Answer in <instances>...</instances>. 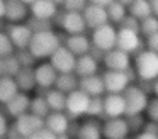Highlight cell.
Masks as SVG:
<instances>
[{
  "instance_id": "cell-1",
  "label": "cell",
  "mask_w": 158,
  "mask_h": 139,
  "mask_svg": "<svg viewBox=\"0 0 158 139\" xmlns=\"http://www.w3.org/2000/svg\"><path fill=\"white\" fill-rule=\"evenodd\" d=\"M61 39L65 37L55 31H44V32H34L29 44V51L34 54L38 59L51 58V54L61 46Z\"/></svg>"
},
{
  "instance_id": "cell-2",
  "label": "cell",
  "mask_w": 158,
  "mask_h": 139,
  "mask_svg": "<svg viewBox=\"0 0 158 139\" xmlns=\"http://www.w3.org/2000/svg\"><path fill=\"white\" fill-rule=\"evenodd\" d=\"M133 70L141 81H155L158 78V53L141 49L134 56Z\"/></svg>"
},
{
  "instance_id": "cell-3",
  "label": "cell",
  "mask_w": 158,
  "mask_h": 139,
  "mask_svg": "<svg viewBox=\"0 0 158 139\" xmlns=\"http://www.w3.org/2000/svg\"><path fill=\"white\" fill-rule=\"evenodd\" d=\"M123 95L126 98V115H138V114L146 112L150 98H148V92L143 87L129 85L123 92Z\"/></svg>"
},
{
  "instance_id": "cell-4",
  "label": "cell",
  "mask_w": 158,
  "mask_h": 139,
  "mask_svg": "<svg viewBox=\"0 0 158 139\" xmlns=\"http://www.w3.org/2000/svg\"><path fill=\"white\" fill-rule=\"evenodd\" d=\"M92 46H95L100 51H110L117 47V27L114 24L107 22L104 26L92 31Z\"/></svg>"
},
{
  "instance_id": "cell-5",
  "label": "cell",
  "mask_w": 158,
  "mask_h": 139,
  "mask_svg": "<svg viewBox=\"0 0 158 139\" xmlns=\"http://www.w3.org/2000/svg\"><path fill=\"white\" fill-rule=\"evenodd\" d=\"M90 105V95H87L83 90L77 88L72 93H68L66 97V108L65 112L68 114V117L72 121H78L80 117L87 115V110H89Z\"/></svg>"
},
{
  "instance_id": "cell-6",
  "label": "cell",
  "mask_w": 158,
  "mask_h": 139,
  "mask_svg": "<svg viewBox=\"0 0 158 139\" xmlns=\"http://www.w3.org/2000/svg\"><path fill=\"white\" fill-rule=\"evenodd\" d=\"M106 93H123L131 85V70L129 71H114L106 70L102 73Z\"/></svg>"
},
{
  "instance_id": "cell-7",
  "label": "cell",
  "mask_w": 158,
  "mask_h": 139,
  "mask_svg": "<svg viewBox=\"0 0 158 139\" xmlns=\"http://www.w3.org/2000/svg\"><path fill=\"white\" fill-rule=\"evenodd\" d=\"M49 63L56 68L58 73H73L75 68H77V56L65 46V44H61V46L51 54Z\"/></svg>"
},
{
  "instance_id": "cell-8",
  "label": "cell",
  "mask_w": 158,
  "mask_h": 139,
  "mask_svg": "<svg viewBox=\"0 0 158 139\" xmlns=\"http://www.w3.org/2000/svg\"><path fill=\"white\" fill-rule=\"evenodd\" d=\"M102 63L106 66V70H114V71H129L133 68L131 66V54L119 49V47L106 51Z\"/></svg>"
},
{
  "instance_id": "cell-9",
  "label": "cell",
  "mask_w": 158,
  "mask_h": 139,
  "mask_svg": "<svg viewBox=\"0 0 158 139\" xmlns=\"http://www.w3.org/2000/svg\"><path fill=\"white\" fill-rule=\"evenodd\" d=\"M117 47L123 49V51H126V53H129V54H133V53L138 54L141 49H143L141 32L119 27V29H117Z\"/></svg>"
},
{
  "instance_id": "cell-10",
  "label": "cell",
  "mask_w": 158,
  "mask_h": 139,
  "mask_svg": "<svg viewBox=\"0 0 158 139\" xmlns=\"http://www.w3.org/2000/svg\"><path fill=\"white\" fill-rule=\"evenodd\" d=\"M15 127H17L21 137H29L34 132H38L39 129L44 127V119L39 117V115L32 114V112H26V114L19 115L14 121Z\"/></svg>"
},
{
  "instance_id": "cell-11",
  "label": "cell",
  "mask_w": 158,
  "mask_h": 139,
  "mask_svg": "<svg viewBox=\"0 0 158 139\" xmlns=\"http://www.w3.org/2000/svg\"><path fill=\"white\" fill-rule=\"evenodd\" d=\"M131 132L127 119L124 117H110L106 119L102 125V134L106 139H126Z\"/></svg>"
},
{
  "instance_id": "cell-12",
  "label": "cell",
  "mask_w": 158,
  "mask_h": 139,
  "mask_svg": "<svg viewBox=\"0 0 158 139\" xmlns=\"http://www.w3.org/2000/svg\"><path fill=\"white\" fill-rule=\"evenodd\" d=\"M61 29L66 34H85L89 29L85 22V17L82 12H73V10H65L61 14V22H60Z\"/></svg>"
},
{
  "instance_id": "cell-13",
  "label": "cell",
  "mask_w": 158,
  "mask_h": 139,
  "mask_svg": "<svg viewBox=\"0 0 158 139\" xmlns=\"http://www.w3.org/2000/svg\"><path fill=\"white\" fill-rule=\"evenodd\" d=\"M7 34L12 39V43H14L15 49H27L29 44H31L32 36H34L31 27H29L27 24H21V22L10 24V26L7 27Z\"/></svg>"
},
{
  "instance_id": "cell-14",
  "label": "cell",
  "mask_w": 158,
  "mask_h": 139,
  "mask_svg": "<svg viewBox=\"0 0 158 139\" xmlns=\"http://www.w3.org/2000/svg\"><path fill=\"white\" fill-rule=\"evenodd\" d=\"M34 75H36V83H38L39 90H48V88H53L56 83V78H58V71L53 66L51 63H41L36 64L34 68Z\"/></svg>"
},
{
  "instance_id": "cell-15",
  "label": "cell",
  "mask_w": 158,
  "mask_h": 139,
  "mask_svg": "<svg viewBox=\"0 0 158 139\" xmlns=\"http://www.w3.org/2000/svg\"><path fill=\"white\" fill-rule=\"evenodd\" d=\"M104 115H106V119L126 115V98L123 93H106V97H104Z\"/></svg>"
},
{
  "instance_id": "cell-16",
  "label": "cell",
  "mask_w": 158,
  "mask_h": 139,
  "mask_svg": "<svg viewBox=\"0 0 158 139\" xmlns=\"http://www.w3.org/2000/svg\"><path fill=\"white\" fill-rule=\"evenodd\" d=\"M82 14H83V17H85L87 27H89V29H92V31L109 22V15H107V9H106V7L89 3Z\"/></svg>"
},
{
  "instance_id": "cell-17",
  "label": "cell",
  "mask_w": 158,
  "mask_h": 139,
  "mask_svg": "<svg viewBox=\"0 0 158 139\" xmlns=\"http://www.w3.org/2000/svg\"><path fill=\"white\" fill-rule=\"evenodd\" d=\"M31 14V9L22 0H5V19L10 24L22 22Z\"/></svg>"
},
{
  "instance_id": "cell-18",
  "label": "cell",
  "mask_w": 158,
  "mask_h": 139,
  "mask_svg": "<svg viewBox=\"0 0 158 139\" xmlns=\"http://www.w3.org/2000/svg\"><path fill=\"white\" fill-rule=\"evenodd\" d=\"M65 46L75 54L77 58L90 53L92 49V39L87 37L85 34H68L65 37Z\"/></svg>"
},
{
  "instance_id": "cell-19",
  "label": "cell",
  "mask_w": 158,
  "mask_h": 139,
  "mask_svg": "<svg viewBox=\"0 0 158 139\" xmlns=\"http://www.w3.org/2000/svg\"><path fill=\"white\" fill-rule=\"evenodd\" d=\"M78 88L83 90L87 95H90V97H100V95L106 93L104 78L99 73L90 75V76H82L78 81Z\"/></svg>"
},
{
  "instance_id": "cell-20",
  "label": "cell",
  "mask_w": 158,
  "mask_h": 139,
  "mask_svg": "<svg viewBox=\"0 0 158 139\" xmlns=\"http://www.w3.org/2000/svg\"><path fill=\"white\" fill-rule=\"evenodd\" d=\"M58 3H55L53 0H36L34 3L29 5L31 9V15L38 17V19H46L53 20L58 15Z\"/></svg>"
},
{
  "instance_id": "cell-21",
  "label": "cell",
  "mask_w": 158,
  "mask_h": 139,
  "mask_svg": "<svg viewBox=\"0 0 158 139\" xmlns=\"http://www.w3.org/2000/svg\"><path fill=\"white\" fill-rule=\"evenodd\" d=\"M5 108H7V114L10 115V117L17 119L19 115H22V114L31 110V97H29L26 92H19L10 102L5 104Z\"/></svg>"
},
{
  "instance_id": "cell-22",
  "label": "cell",
  "mask_w": 158,
  "mask_h": 139,
  "mask_svg": "<svg viewBox=\"0 0 158 139\" xmlns=\"http://www.w3.org/2000/svg\"><path fill=\"white\" fill-rule=\"evenodd\" d=\"M44 125L56 136L65 134V132H68L70 127V117L66 112H49V115L44 119Z\"/></svg>"
},
{
  "instance_id": "cell-23",
  "label": "cell",
  "mask_w": 158,
  "mask_h": 139,
  "mask_svg": "<svg viewBox=\"0 0 158 139\" xmlns=\"http://www.w3.org/2000/svg\"><path fill=\"white\" fill-rule=\"evenodd\" d=\"M34 68L36 66H21V70L15 75V81L19 85V90L21 92H31L34 88H38V83H36V75H34Z\"/></svg>"
},
{
  "instance_id": "cell-24",
  "label": "cell",
  "mask_w": 158,
  "mask_h": 139,
  "mask_svg": "<svg viewBox=\"0 0 158 139\" xmlns=\"http://www.w3.org/2000/svg\"><path fill=\"white\" fill-rule=\"evenodd\" d=\"M41 93H44L46 100H48L49 104V108H51V112H65L66 108V97H68V93H65V92L58 90V88H48V90H39Z\"/></svg>"
},
{
  "instance_id": "cell-25",
  "label": "cell",
  "mask_w": 158,
  "mask_h": 139,
  "mask_svg": "<svg viewBox=\"0 0 158 139\" xmlns=\"http://www.w3.org/2000/svg\"><path fill=\"white\" fill-rule=\"evenodd\" d=\"M97 71H99V61H97L90 53H87V54H83V56L77 58L75 73L78 75L80 78H82V76H90V75H95Z\"/></svg>"
},
{
  "instance_id": "cell-26",
  "label": "cell",
  "mask_w": 158,
  "mask_h": 139,
  "mask_svg": "<svg viewBox=\"0 0 158 139\" xmlns=\"http://www.w3.org/2000/svg\"><path fill=\"white\" fill-rule=\"evenodd\" d=\"M19 85L14 76H0V104L10 102L19 93Z\"/></svg>"
},
{
  "instance_id": "cell-27",
  "label": "cell",
  "mask_w": 158,
  "mask_h": 139,
  "mask_svg": "<svg viewBox=\"0 0 158 139\" xmlns=\"http://www.w3.org/2000/svg\"><path fill=\"white\" fill-rule=\"evenodd\" d=\"M102 136V125L95 121V117H89V121L80 124L78 139H100Z\"/></svg>"
},
{
  "instance_id": "cell-28",
  "label": "cell",
  "mask_w": 158,
  "mask_h": 139,
  "mask_svg": "<svg viewBox=\"0 0 158 139\" xmlns=\"http://www.w3.org/2000/svg\"><path fill=\"white\" fill-rule=\"evenodd\" d=\"M78 81H80V76L75 71L73 73H60L58 78H56L55 88L65 92V93H72L73 90L78 88Z\"/></svg>"
},
{
  "instance_id": "cell-29",
  "label": "cell",
  "mask_w": 158,
  "mask_h": 139,
  "mask_svg": "<svg viewBox=\"0 0 158 139\" xmlns=\"http://www.w3.org/2000/svg\"><path fill=\"white\" fill-rule=\"evenodd\" d=\"M127 14L136 17L138 20H143V19H146V17L153 15L150 0H133V3L127 7Z\"/></svg>"
},
{
  "instance_id": "cell-30",
  "label": "cell",
  "mask_w": 158,
  "mask_h": 139,
  "mask_svg": "<svg viewBox=\"0 0 158 139\" xmlns=\"http://www.w3.org/2000/svg\"><path fill=\"white\" fill-rule=\"evenodd\" d=\"M19 70H21V63L15 53L10 56L0 58V76H15Z\"/></svg>"
},
{
  "instance_id": "cell-31",
  "label": "cell",
  "mask_w": 158,
  "mask_h": 139,
  "mask_svg": "<svg viewBox=\"0 0 158 139\" xmlns=\"http://www.w3.org/2000/svg\"><path fill=\"white\" fill-rule=\"evenodd\" d=\"M107 15H109V22L114 26H119L124 20V17L127 15V7L123 5L121 2L114 0L109 7H107Z\"/></svg>"
},
{
  "instance_id": "cell-32",
  "label": "cell",
  "mask_w": 158,
  "mask_h": 139,
  "mask_svg": "<svg viewBox=\"0 0 158 139\" xmlns=\"http://www.w3.org/2000/svg\"><path fill=\"white\" fill-rule=\"evenodd\" d=\"M32 114L39 115V117L46 119L49 115V112H51V108H49V104L48 100H46L44 93H38L34 98H31V110Z\"/></svg>"
},
{
  "instance_id": "cell-33",
  "label": "cell",
  "mask_w": 158,
  "mask_h": 139,
  "mask_svg": "<svg viewBox=\"0 0 158 139\" xmlns=\"http://www.w3.org/2000/svg\"><path fill=\"white\" fill-rule=\"evenodd\" d=\"M27 24L31 27L32 32H44V31H53L55 27V22L53 20H46V19H38V17H29L27 19Z\"/></svg>"
},
{
  "instance_id": "cell-34",
  "label": "cell",
  "mask_w": 158,
  "mask_h": 139,
  "mask_svg": "<svg viewBox=\"0 0 158 139\" xmlns=\"http://www.w3.org/2000/svg\"><path fill=\"white\" fill-rule=\"evenodd\" d=\"M89 117H104L106 121V115H104V95L100 97H90V105L89 110H87Z\"/></svg>"
},
{
  "instance_id": "cell-35",
  "label": "cell",
  "mask_w": 158,
  "mask_h": 139,
  "mask_svg": "<svg viewBox=\"0 0 158 139\" xmlns=\"http://www.w3.org/2000/svg\"><path fill=\"white\" fill-rule=\"evenodd\" d=\"M15 53V46L12 43V39L9 37L7 31H0V58L10 56V54Z\"/></svg>"
},
{
  "instance_id": "cell-36",
  "label": "cell",
  "mask_w": 158,
  "mask_h": 139,
  "mask_svg": "<svg viewBox=\"0 0 158 139\" xmlns=\"http://www.w3.org/2000/svg\"><path fill=\"white\" fill-rule=\"evenodd\" d=\"M139 32L143 34L144 37L151 36V34H155V32H158V17L150 15V17H146V19H143V20H141Z\"/></svg>"
},
{
  "instance_id": "cell-37",
  "label": "cell",
  "mask_w": 158,
  "mask_h": 139,
  "mask_svg": "<svg viewBox=\"0 0 158 139\" xmlns=\"http://www.w3.org/2000/svg\"><path fill=\"white\" fill-rule=\"evenodd\" d=\"M15 56H17L21 66H36V59L38 58L29 51V47L27 49H15Z\"/></svg>"
},
{
  "instance_id": "cell-38",
  "label": "cell",
  "mask_w": 158,
  "mask_h": 139,
  "mask_svg": "<svg viewBox=\"0 0 158 139\" xmlns=\"http://www.w3.org/2000/svg\"><path fill=\"white\" fill-rule=\"evenodd\" d=\"M127 119V124H129V129L131 132H141V129H144V119H143V114H138V115H126Z\"/></svg>"
},
{
  "instance_id": "cell-39",
  "label": "cell",
  "mask_w": 158,
  "mask_h": 139,
  "mask_svg": "<svg viewBox=\"0 0 158 139\" xmlns=\"http://www.w3.org/2000/svg\"><path fill=\"white\" fill-rule=\"evenodd\" d=\"M87 5H89V0H65L63 2V9L73 10V12H83Z\"/></svg>"
},
{
  "instance_id": "cell-40",
  "label": "cell",
  "mask_w": 158,
  "mask_h": 139,
  "mask_svg": "<svg viewBox=\"0 0 158 139\" xmlns=\"http://www.w3.org/2000/svg\"><path fill=\"white\" fill-rule=\"evenodd\" d=\"M119 27L131 29V31H138V32H139V29H141V20H138L136 17H133L131 14H127V15L124 17V20L119 24Z\"/></svg>"
},
{
  "instance_id": "cell-41",
  "label": "cell",
  "mask_w": 158,
  "mask_h": 139,
  "mask_svg": "<svg viewBox=\"0 0 158 139\" xmlns=\"http://www.w3.org/2000/svg\"><path fill=\"white\" fill-rule=\"evenodd\" d=\"M146 115H148V121H153L158 124V97L150 100V104L146 107Z\"/></svg>"
},
{
  "instance_id": "cell-42",
  "label": "cell",
  "mask_w": 158,
  "mask_h": 139,
  "mask_svg": "<svg viewBox=\"0 0 158 139\" xmlns=\"http://www.w3.org/2000/svg\"><path fill=\"white\" fill-rule=\"evenodd\" d=\"M56 137H58V136H56L53 131H49V129L44 125V127L39 129L38 132H34L32 136H29L27 139H56Z\"/></svg>"
},
{
  "instance_id": "cell-43",
  "label": "cell",
  "mask_w": 158,
  "mask_h": 139,
  "mask_svg": "<svg viewBox=\"0 0 158 139\" xmlns=\"http://www.w3.org/2000/svg\"><path fill=\"white\" fill-rule=\"evenodd\" d=\"M146 49L158 53V32H155V34L146 37Z\"/></svg>"
},
{
  "instance_id": "cell-44",
  "label": "cell",
  "mask_w": 158,
  "mask_h": 139,
  "mask_svg": "<svg viewBox=\"0 0 158 139\" xmlns=\"http://www.w3.org/2000/svg\"><path fill=\"white\" fill-rule=\"evenodd\" d=\"M9 131V121L4 112H0V136H5Z\"/></svg>"
},
{
  "instance_id": "cell-45",
  "label": "cell",
  "mask_w": 158,
  "mask_h": 139,
  "mask_svg": "<svg viewBox=\"0 0 158 139\" xmlns=\"http://www.w3.org/2000/svg\"><path fill=\"white\" fill-rule=\"evenodd\" d=\"M134 139H158V134L156 132H150V131H141L136 134Z\"/></svg>"
},
{
  "instance_id": "cell-46",
  "label": "cell",
  "mask_w": 158,
  "mask_h": 139,
  "mask_svg": "<svg viewBox=\"0 0 158 139\" xmlns=\"http://www.w3.org/2000/svg\"><path fill=\"white\" fill-rule=\"evenodd\" d=\"M7 136L9 139H21V134H19V131H17V127H15V124H12V125H9V131H7Z\"/></svg>"
},
{
  "instance_id": "cell-47",
  "label": "cell",
  "mask_w": 158,
  "mask_h": 139,
  "mask_svg": "<svg viewBox=\"0 0 158 139\" xmlns=\"http://www.w3.org/2000/svg\"><path fill=\"white\" fill-rule=\"evenodd\" d=\"M78 131H80V124H77L75 121H73V124L70 122V127H68V134L72 136H75V137H78Z\"/></svg>"
},
{
  "instance_id": "cell-48",
  "label": "cell",
  "mask_w": 158,
  "mask_h": 139,
  "mask_svg": "<svg viewBox=\"0 0 158 139\" xmlns=\"http://www.w3.org/2000/svg\"><path fill=\"white\" fill-rule=\"evenodd\" d=\"M114 0H89V3H94V5H100V7H109Z\"/></svg>"
},
{
  "instance_id": "cell-49",
  "label": "cell",
  "mask_w": 158,
  "mask_h": 139,
  "mask_svg": "<svg viewBox=\"0 0 158 139\" xmlns=\"http://www.w3.org/2000/svg\"><path fill=\"white\" fill-rule=\"evenodd\" d=\"M150 5H151V12H153V15L158 17V0H150Z\"/></svg>"
},
{
  "instance_id": "cell-50",
  "label": "cell",
  "mask_w": 158,
  "mask_h": 139,
  "mask_svg": "<svg viewBox=\"0 0 158 139\" xmlns=\"http://www.w3.org/2000/svg\"><path fill=\"white\" fill-rule=\"evenodd\" d=\"M0 19H5V0H0Z\"/></svg>"
},
{
  "instance_id": "cell-51",
  "label": "cell",
  "mask_w": 158,
  "mask_h": 139,
  "mask_svg": "<svg viewBox=\"0 0 158 139\" xmlns=\"http://www.w3.org/2000/svg\"><path fill=\"white\" fill-rule=\"evenodd\" d=\"M151 92L155 93V97H158V78L151 83Z\"/></svg>"
},
{
  "instance_id": "cell-52",
  "label": "cell",
  "mask_w": 158,
  "mask_h": 139,
  "mask_svg": "<svg viewBox=\"0 0 158 139\" xmlns=\"http://www.w3.org/2000/svg\"><path fill=\"white\" fill-rule=\"evenodd\" d=\"M56 139H72V136L68 134V132H65V134H58V137Z\"/></svg>"
},
{
  "instance_id": "cell-53",
  "label": "cell",
  "mask_w": 158,
  "mask_h": 139,
  "mask_svg": "<svg viewBox=\"0 0 158 139\" xmlns=\"http://www.w3.org/2000/svg\"><path fill=\"white\" fill-rule=\"evenodd\" d=\"M117 2H121L123 5H126V7H129L131 3H133V0H117Z\"/></svg>"
},
{
  "instance_id": "cell-54",
  "label": "cell",
  "mask_w": 158,
  "mask_h": 139,
  "mask_svg": "<svg viewBox=\"0 0 158 139\" xmlns=\"http://www.w3.org/2000/svg\"><path fill=\"white\" fill-rule=\"evenodd\" d=\"M22 2H26V3H27V5H31V3H34L36 0H22Z\"/></svg>"
},
{
  "instance_id": "cell-55",
  "label": "cell",
  "mask_w": 158,
  "mask_h": 139,
  "mask_svg": "<svg viewBox=\"0 0 158 139\" xmlns=\"http://www.w3.org/2000/svg\"><path fill=\"white\" fill-rule=\"evenodd\" d=\"M53 2L58 3V5H63V2H65V0H53Z\"/></svg>"
},
{
  "instance_id": "cell-56",
  "label": "cell",
  "mask_w": 158,
  "mask_h": 139,
  "mask_svg": "<svg viewBox=\"0 0 158 139\" xmlns=\"http://www.w3.org/2000/svg\"><path fill=\"white\" fill-rule=\"evenodd\" d=\"M2 29H4V20L0 19V31H2Z\"/></svg>"
},
{
  "instance_id": "cell-57",
  "label": "cell",
  "mask_w": 158,
  "mask_h": 139,
  "mask_svg": "<svg viewBox=\"0 0 158 139\" xmlns=\"http://www.w3.org/2000/svg\"><path fill=\"white\" fill-rule=\"evenodd\" d=\"M0 139H9L7 136H0Z\"/></svg>"
},
{
  "instance_id": "cell-58",
  "label": "cell",
  "mask_w": 158,
  "mask_h": 139,
  "mask_svg": "<svg viewBox=\"0 0 158 139\" xmlns=\"http://www.w3.org/2000/svg\"><path fill=\"white\" fill-rule=\"evenodd\" d=\"M21 139H27V137H21Z\"/></svg>"
},
{
  "instance_id": "cell-59",
  "label": "cell",
  "mask_w": 158,
  "mask_h": 139,
  "mask_svg": "<svg viewBox=\"0 0 158 139\" xmlns=\"http://www.w3.org/2000/svg\"><path fill=\"white\" fill-rule=\"evenodd\" d=\"M126 139H127V137H126Z\"/></svg>"
}]
</instances>
